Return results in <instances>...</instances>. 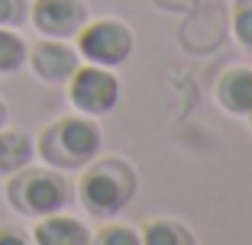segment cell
I'll return each mask as SVG.
<instances>
[{"instance_id":"cell-6","label":"cell","mask_w":252,"mask_h":245,"mask_svg":"<svg viewBox=\"0 0 252 245\" xmlns=\"http://www.w3.org/2000/svg\"><path fill=\"white\" fill-rule=\"evenodd\" d=\"M84 0H32L30 23L45 39H74L78 29L88 23Z\"/></svg>"},{"instance_id":"cell-2","label":"cell","mask_w":252,"mask_h":245,"mask_svg":"<svg viewBox=\"0 0 252 245\" xmlns=\"http://www.w3.org/2000/svg\"><path fill=\"white\" fill-rule=\"evenodd\" d=\"M100 126L94 116H62L39 133L36 155L55 171H81L88 162L100 155Z\"/></svg>"},{"instance_id":"cell-4","label":"cell","mask_w":252,"mask_h":245,"mask_svg":"<svg viewBox=\"0 0 252 245\" xmlns=\"http://www.w3.org/2000/svg\"><path fill=\"white\" fill-rule=\"evenodd\" d=\"M133 29L123 20L113 16H100V20H88L74 36V49L88 65H104V68H120L133 55Z\"/></svg>"},{"instance_id":"cell-1","label":"cell","mask_w":252,"mask_h":245,"mask_svg":"<svg viewBox=\"0 0 252 245\" xmlns=\"http://www.w3.org/2000/svg\"><path fill=\"white\" fill-rule=\"evenodd\" d=\"M136 168L126 158L97 155L94 162H88L81 168V178H78V200L88 210L91 216H100V219H110V216L123 213L126 203L136 197Z\"/></svg>"},{"instance_id":"cell-10","label":"cell","mask_w":252,"mask_h":245,"mask_svg":"<svg viewBox=\"0 0 252 245\" xmlns=\"http://www.w3.org/2000/svg\"><path fill=\"white\" fill-rule=\"evenodd\" d=\"M36 155V142L20 129H0V178H10L26 164H32Z\"/></svg>"},{"instance_id":"cell-18","label":"cell","mask_w":252,"mask_h":245,"mask_svg":"<svg viewBox=\"0 0 252 245\" xmlns=\"http://www.w3.org/2000/svg\"><path fill=\"white\" fill-rule=\"evenodd\" d=\"M243 119H246V123H249V126H252V110H249V113H246V116H243Z\"/></svg>"},{"instance_id":"cell-13","label":"cell","mask_w":252,"mask_h":245,"mask_svg":"<svg viewBox=\"0 0 252 245\" xmlns=\"http://www.w3.org/2000/svg\"><path fill=\"white\" fill-rule=\"evenodd\" d=\"M88 245H142V239L139 229H133L129 223H104Z\"/></svg>"},{"instance_id":"cell-16","label":"cell","mask_w":252,"mask_h":245,"mask_svg":"<svg viewBox=\"0 0 252 245\" xmlns=\"http://www.w3.org/2000/svg\"><path fill=\"white\" fill-rule=\"evenodd\" d=\"M0 245H32V236H26L16 226H0Z\"/></svg>"},{"instance_id":"cell-9","label":"cell","mask_w":252,"mask_h":245,"mask_svg":"<svg viewBox=\"0 0 252 245\" xmlns=\"http://www.w3.org/2000/svg\"><path fill=\"white\" fill-rule=\"evenodd\" d=\"M88 242H91V229L74 216L49 213L39 216L36 226H32V245H88Z\"/></svg>"},{"instance_id":"cell-8","label":"cell","mask_w":252,"mask_h":245,"mask_svg":"<svg viewBox=\"0 0 252 245\" xmlns=\"http://www.w3.org/2000/svg\"><path fill=\"white\" fill-rule=\"evenodd\" d=\"M214 100L230 113L243 119L252 110V68L249 65H233L217 78Z\"/></svg>"},{"instance_id":"cell-17","label":"cell","mask_w":252,"mask_h":245,"mask_svg":"<svg viewBox=\"0 0 252 245\" xmlns=\"http://www.w3.org/2000/svg\"><path fill=\"white\" fill-rule=\"evenodd\" d=\"M7 116H10V113H7V104H3V100H0V129L7 126Z\"/></svg>"},{"instance_id":"cell-5","label":"cell","mask_w":252,"mask_h":245,"mask_svg":"<svg viewBox=\"0 0 252 245\" xmlns=\"http://www.w3.org/2000/svg\"><path fill=\"white\" fill-rule=\"evenodd\" d=\"M68 100L84 116H104L120 104V78L104 65H78L68 78Z\"/></svg>"},{"instance_id":"cell-15","label":"cell","mask_w":252,"mask_h":245,"mask_svg":"<svg viewBox=\"0 0 252 245\" xmlns=\"http://www.w3.org/2000/svg\"><path fill=\"white\" fill-rule=\"evenodd\" d=\"M30 20V3L26 0H0V26L16 29Z\"/></svg>"},{"instance_id":"cell-7","label":"cell","mask_w":252,"mask_h":245,"mask_svg":"<svg viewBox=\"0 0 252 245\" xmlns=\"http://www.w3.org/2000/svg\"><path fill=\"white\" fill-rule=\"evenodd\" d=\"M26 65L30 71L45 84H65L68 78L78 71L81 55L74 45H68V39H42L26 52Z\"/></svg>"},{"instance_id":"cell-3","label":"cell","mask_w":252,"mask_h":245,"mask_svg":"<svg viewBox=\"0 0 252 245\" xmlns=\"http://www.w3.org/2000/svg\"><path fill=\"white\" fill-rule=\"evenodd\" d=\"M71 200V184L65 174L55 168H32L26 164L23 171L10 174L7 184V203L23 216H49L62 213Z\"/></svg>"},{"instance_id":"cell-11","label":"cell","mask_w":252,"mask_h":245,"mask_svg":"<svg viewBox=\"0 0 252 245\" xmlns=\"http://www.w3.org/2000/svg\"><path fill=\"white\" fill-rule=\"evenodd\" d=\"M142 245H197L194 232L188 229L181 219H171V216H156L149 219L139 232Z\"/></svg>"},{"instance_id":"cell-12","label":"cell","mask_w":252,"mask_h":245,"mask_svg":"<svg viewBox=\"0 0 252 245\" xmlns=\"http://www.w3.org/2000/svg\"><path fill=\"white\" fill-rule=\"evenodd\" d=\"M26 42L23 36H16V29L0 26V75H13L26 65Z\"/></svg>"},{"instance_id":"cell-14","label":"cell","mask_w":252,"mask_h":245,"mask_svg":"<svg viewBox=\"0 0 252 245\" xmlns=\"http://www.w3.org/2000/svg\"><path fill=\"white\" fill-rule=\"evenodd\" d=\"M233 36L246 52H252V0H233Z\"/></svg>"}]
</instances>
